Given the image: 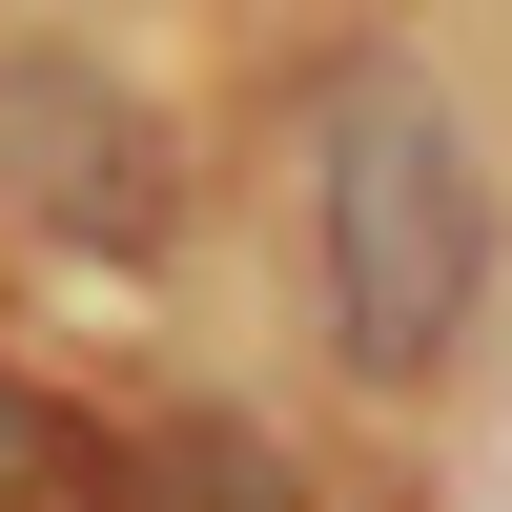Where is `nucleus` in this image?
I'll return each mask as SVG.
<instances>
[{
  "instance_id": "obj_1",
  "label": "nucleus",
  "mask_w": 512,
  "mask_h": 512,
  "mask_svg": "<svg viewBox=\"0 0 512 512\" xmlns=\"http://www.w3.org/2000/svg\"><path fill=\"white\" fill-rule=\"evenodd\" d=\"M308 287H328V349L369 390H431L451 328H472V287H492V185L451 144V103L390 82V62L308 123Z\"/></svg>"
},
{
  "instance_id": "obj_2",
  "label": "nucleus",
  "mask_w": 512,
  "mask_h": 512,
  "mask_svg": "<svg viewBox=\"0 0 512 512\" xmlns=\"http://www.w3.org/2000/svg\"><path fill=\"white\" fill-rule=\"evenodd\" d=\"M144 512H267V492H246V472H205V492H185V472H164V492H144Z\"/></svg>"
},
{
  "instance_id": "obj_3",
  "label": "nucleus",
  "mask_w": 512,
  "mask_h": 512,
  "mask_svg": "<svg viewBox=\"0 0 512 512\" xmlns=\"http://www.w3.org/2000/svg\"><path fill=\"white\" fill-rule=\"evenodd\" d=\"M21 451H41V410H21V390H0V492H21Z\"/></svg>"
}]
</instances>
